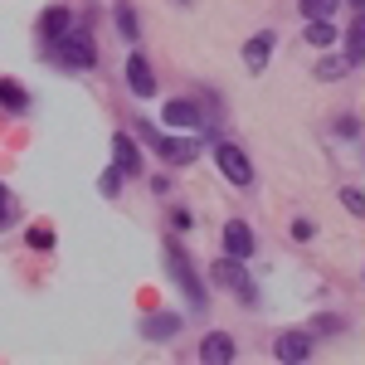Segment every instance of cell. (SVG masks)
I'll return each instance as SVG.
<instances>
[{"label": "cell", "mask_w": 365, "mask_h": 365, "mask_svg": "<svg viewBox=\"0 0 365 365\" xmlns=\"http://www.w3.org/2000/svg\"><path fill=\"white\" fill-rule=\"evenodd\" d=\"M54 58L63 68H93L98 63V49H93V34L88 29H68L54 39Z\"/></svg>", "instance_id": "1"}, {"label": "cell", "mask_w": 365, "mask_h": 365, "mask_svg": "<svg viewBox=\"0 0 365 365\" xmlns=\"http://www.w3.org/2000/svg\"><path fill=\"white\" fill-rule=\"evenodd\" d=\"M166 268H170V278L180 282V292L195 302V312H205V282H200V273L190 268V258H185V249H180L175 239L166 244Z\"/></svg>", "instance_id": "2"}, {"label": "cell", "mask_w": 365, "mask_h": 365, "mask_svg": "<svg viewBox=\"0 0 365 365\" xmlns=\"http://www.w3.org/2000/svg\"><path fill=\"white\" fill-rule=\"evenodd\" d=\"M215 161H220V170H225V180L229 185H253V166H249V156L234 146V141H215Z\"/></svg>", "instance_id": "3"}, {"label": "cell", "mask_w": 365, "mask_h": 365, "mask_svg": "<svg viewBox=\"0 0 365 365\" xmlns=\"http://www.w3.org/2000/svg\"><path fill=\"white\" fill-rule=\"evenodd\" d=\"M215 282H225V287H234L244 302H258V287L249 282V273H244V258H220L215 263Z\"/></svg>", "instance_id": "4"}, {"label": "cell", "mask_w": 365, "mask_h": 365, "mask_svg": "<svg viewBox=\"0 0 365 365\" xmlns=\"http://www.w3.org/2000/svg\"><path fill=\"white\" fill-rule=\"evenodd\" d=\"M151 146H156V156L170 161V166H190L200 156V141H190V137H156Z\"/></svg>", "instance_id": "5"}, {"label": "cell", "mask_w": 365, "mask_h": 365, "mask_svg": "<svg viewBox=\"0 0 365 365\" xmlns=\"http://www.w3.org/2000/svg\"><path fill=\"white\" fill-rule=\"evenodd\" d=\"M127 88H132L137 98H156V73H151V58L146 54L127 58Z\"/></svg>", "instance_id": "6"}, {"label": "cell", "mask_w": 365, "mask_h": 365, "mask_svg": "<svg viewBox=\"0 0 365 365\" xmlns=\"http://www.w3.org/2000/svg\"><path fill=\"white\" fill-rule=\"evenodd\" d=\"M161 117H166V127H190V132H195L205 113H200V103H190V98H175V103L161 108Z\"/></svg>", "instance_id": "7"}, {"label": "cell", "mask_w": 365, "mask_h": 365, "mask_svg": "<svg viewBox=\"0 0 365 365\" xmlns=\"http://www.w3.org/2000/svg\"><path fill=\"white\" fill-rule=\"evenodd\" d=\"M268 58H273V29L253 34L249 44H244V63H249V73H263V68H268Z\"/></svg>", "instance_id": "8"}, {"label": "cell", "mask_w": 365, "mask_h": 365, "mask_svg": "<svg viewBox=\"0 0 365 365\" xmlns=\"http://www.w3.org/2000/svg\"><path fill=\"white\" fill-rule=\"evenodd\" d=\"M225 249H229V258H253V229L244 220L225 225Z\"/></svg>", "instance_id": "9"}, {"label": "cell", "mask_w": 365, "mask_h": 365, "mask_svg": "<svg viewBox=\"0 0 365 365\" xmlns=\"http://www.w3.org/2000/svg\"><path fill=\"white\" fill-rule=\"evenodd\" d=\"M346 63H351V68L365 63V10H356V20L346 29Z\"/></svg>", "instance_id": "10"}, {"label": "cell", "mask_w": 365, "mask_h": 365, "mask_svg": "<svg viewBox=\"0 0 365 365\" xmlns=\"http://www.w3.org/2000/svg\"><path fill=\"white\" fill-rule=\"evenodd\" d=\"M200 361L220 365V361H234V336H225V331H215V336H205V346H200Z\"/></svg>", "instance_id": "11"}, {"label": "cell", "mask_w": 365, "mask_h": 365, "mask_svg": "<svg viewBox=\"0 0 365 365\" xmlns=\"http://www.w3.org/2000/svg\"><path fill=\"white\" fill-rule=\"evenodd\" d=\"M113 166L122 170V175H137L141 170V156H137V146L127 137H113Z\"/></svg>", "instance_id": "12"}, {"label": "cell", "mask_w": 365, "mask_h": 365, "mask_svg": "<svg viewBox=\"0 0 365 365\" xmlns=\"http://www.w3.org/2000/svg\"><path fill=\"white\" fill-rule=\"evenodd\" d=\"M39 34H44L49 44H54L58 34H68V10H63V5H49V10L39 15Z\"/></svg>", "instance_id": "13"}, {"label": "cell", "mask_w": 365, "mask_h": 365, "mask_svg": "<svg viewBox=\"0 0 365 365\" xmlns=\"http://www.w3.org/2000/svg\"><path fill=\"white\" fill-rule=\"evenodd\" d=\"M278 356L282 361H307L312 356V336L307 331H287V336L278 341Z\"/></svg>", "instance_id": "14"}, {"label": "cell", "mask_w": 365, "mask_h": 365, "mask_svg": "<svg viewBox=\"0 0 365 365\" xmlns=\"http://www.w3.org/2000/svg\"><path fill=\"white\" fill-rule=\"evenodd\" d=\"M141 331H146L151 341H170L175 331H180V317H170V312H161V317H146V322H141Z\"/></svg>", "instance_id": "15"}, {"label": "cell", "mask_w": 365, "mask_h": 365, "mask_svg": "<svg viewBox=\"0 0 365 365\" xmlns=\"http://www.w3.org/2000/svg\"><path fill=\"white\" fill-rule=\"evenodd\" d=\"M25 103H29V93L15 78H0V108L5 113H25Z\"/></svg>", "instance_id": "16"}, {"label": "cell", "mask_w": 365, "mask_h": 365, "mask_svg": "<svg viewBox=\"0 0 365 365\" xmlns=\"http://www.w3.org/2000/svg\"><path fill=\"white\" fill-rule=\"evenodd\" d=\"M307 39L317 49H327V44L336 39V25H331V20H307Z\"/></svg>", "instance_id": "17"}, {"label": "cell", "mask_w": 365, "mask_h": 365, "mask_svg": "<svg viewBox=\"0 0 365 365\" xmlns=\"http://www.w3.org/2000/svg\"><path fill=\"white\" fill-rule=\"evenodd\" d=\"M117 29H122V39H137V10H132L127 0L117 5Z\"/></svg>", "instance_id": "18"}, {"label": "cell", "mask_w": 365, "mask_h": 365, "mask_svg": "<svg viewBox=\"0 0 365 365\" xmlns=\"http://www.w3.org/2000/svg\"><path fill=\"white\" fill-rule=\"evenodd\" d=\"M297 5L307 20H331V10H336V0H297Z\"/></svg>", "instance_id": "19"}, {"label": "cell", "mask_w": 365, "mask_h": 365, "mask_svg": "<svg viewBox=\"0 0 365 365\" xmlns=\"http://www.w3.org/2000/svg\"><path fill=\"white\" fill-rule=\"evenodd\" d=\"M341 73H351L346 58H322V63H317V78H341Z\"/></svg>", "instance_id": "20"}, {"label": "cell", "mask_w": 365, "mask_h": 365, "mask_svg": "<svg viewBox=\"0 0 365 365\" xmlns=\"http://www.w3.org/2000/svg\"><path fill=\"white\" fill-rule=\"evenodd\" d=\"M341 205H346L356 220H365V195H361V190H351V185H346V190H341Z\"/></svg>", "instance_id": "21"}, {"label": "cell", "mask_w": 365, "mask_h": 365, "mask_svg": "<svg viewBox=\"0 0 365 365\" xmlns=\"http://www.w3.org/2000/svg\"><path fill=\"white\" fill-rule=\"evenodd\" d=\"M98 190H103V195H117V190H122V170H103V185H98Z\"/></svg>", "instance_id": "22"}, {"label": "cell", "mask_w": 365, "mask_h": 365, "mask_svg": "<svg viewBox=\"0 0 365 365\" xmlns=\"http://www.w3.org/2000/svg\"><path fill=\"white\" fill-rule=\"evenodd\" d=\"M29 244H34V249H49L54 234H49V229H29Z\"/></svg>", "instance_id": "23"}, {"label": "cell", "mask_w": 365, "mask_h": 365, "mask_svg": "<svg viewBox=\"0 0 365 365\" xmlns=\"http://www.w3.org/2000/svg\"><path fill=\"white\" fill-rule=\"evenodd\" d=\"M5 210H10V200H5V185H0V225H5Z\"/></svg>", "instance_id": "24"}, {"label": "cell", "mask_w": 365, "mask_h": 365, "mask_svg": "<svg viewBox=\"0 0 365 365\" xmlns=\"http://www.w3.org/2000/svg\"><path fill=\"white\" fill-rule=\"evenodd\" d=\"M351 5H356V10H365V0H351Z\"/></svg>", "instance_id": "25"}]
</instances>
